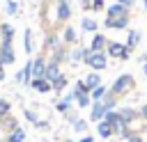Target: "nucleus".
I'll return each instance as SVG.
<instances>
[{
    "label": "nucleus",
    "mask_w": 147,
    "mask_h": 142,
    "mask_svg": "<svg viewBox=\"0 0 147 142\" xmlns=\"http://www.w3.org/2000/svg\"><path fill=\"white\" fill-rule=\"evenodd\" d=\"M83 62L92 69V71H103L106 66H108V53L103 50V53H92L90 48H85L83 50Z\"/></svg>",
    "instance_id": "nucleus-1"
},
{
    "label": "nucleus",
    "mask_w": 147,
    "mask_h": 142,
    "mask_svg": "<svg viewBox=\"0 0 147 142\" xmlns=\"http://www.w3.org/2000/svg\"><path fill=\"white\" fill-rule=\"evenodd\" d=\"M133 87H136V80H133V76H131V73H122V76H119V78H117V80H115V82L108 87V92H110L113 96H117V98H119V96L129 94Z\"/></svg>",
    "instance_id": "nucleus-2"
},
{
    "label": "nucleus",
    "mask_w": 147,
    "mask_h": 142,
    "mask_svg": "<svg viewBox=\"0 0 147 142\" xmlns=\"http://www.w3.org/2000/svg\"><path fill=\"white\" fill-rule=\"evenodd\" d=\"M106 53H108V57H113V60H119V62H126L129 57H131V50L122 44V41H108V46H106Z\"/></svg>",
    "instance_id": "nucleus-3"
},
{
    "label": "nucleus",
    "mask_w": 147,
    "mask_h": 142,
    "mask_svg": "<svg viewBox=\"0 0 147 142\" xmlns=\"http://www.w3.org/2000/svg\"><path fill=\"white\" fill-rule=\"evenodd\" d=\"M55 18H57V23H67L71 18V5H69V0H57V5H55Z\"/></svg>",
    "instance_id": "nucleus-4"
},
{
    "label": "nucleus",
    "mask_w": 147,
    "mask_h": 142,
    "mask_svg": "<svg viewBox=\"0 0 147 142\" xmlns=\"http://www.w3.org/2000/svg\"><path fill=\"white\" fill-rule=\"evenodd\" d=\"M106 112H108V105H106L103 101H94V103L90 105V119L96 121V124L106 117Z\"/></svg>",
    "instance_id": "nucleus-5"
},
{
    "label": "nucleus",
    "mask_w": 147,
    "mask_h": 142,
    "mask_svg": "<svg viewBox=\"0 0 147 142\" xmlns=\"http://www.w3.org/2000/svg\"><path fill=\"white\" fill-rule=\"evenodd\" d=\"M16 62V53L11 48V44H0V64H14Z\"/></svg>",
    "instance_id": "nucleus-6"
},
{
    "label": "nucleus",
    "mask_w": 147,
    "mask_h": 142,
    "mask_svg": "<svg viewBox=\"0 0 147 142\" xmlns=\"http://www.w3.org/2000/svg\"><path fill=\"white\" fill-rule=\"evenodd\" d=\"M106 46H108V39H106L101 32H94V34H92V44H90L87 48H90L92 53H103Z\"/></svg>",
    "instance_id": "nucleus-7"
},
{
    "label": "nucleus",
    "mask_w": 147,
    "mask_h": 142,
    "mask_svg": "<svg viewBox=\"0 0 147 142\" xmlns=\"http://www.w3.org/2000/svg\"><path fill=\"white\" fill-rule=\"evenodd\" d=\"M103 25L108 30H126L129 27V14L126 16H119V18H106Z\"/></svg>",
    "instance_id": "nucleus-8"
},
{
    "label": "nucleus",
    "mask_w": 147,
    "mask_h": 142,
    "mask_svg": "<svg viewBox=\"0 0 147 142\" xmlns=\"http://www.w3.org/2000/svg\"><path fill=\"white\" fill-rule=\"evenodd\" d=\"M46 57L44 55H39V57H34L32 60V80L34 78H44V73H46Z\"/></svg>",
    "instance_id": "nucleus-9"
},
{
    "label": "nucleus",
    "mask_w": 147,
    "mask_h": 142,
    "mask_svg": "<svg viewBox=\"0 0 147 142\" xmlns=\"http://www.w3.org/2000/svg\"><path fill=\"white\" fill-rule=\"evenodd\" d=\"M126 14H129V9L124 5H119V2H115V5H110L106 9V18H119V16H126Z\"/></svg>",
    "instance_id": "nucleus-10"
},
{
    "label": "nucleus",
    "mask_w": 147,
    "mask_h": 142,
    "mask_svg": "<svg viewBox=\"0 0 147 142\" xmlns=\"http://www.w3.org/2000/svg\"><path fill=\"white\" fill-rule=\"evenodd\" d=\"M117 112H119V117H122V119H124V121H126L129 126H131L133 121H138V119H140L138 110H133V108H119Z\"/></svg>",
    "instance_id": "nucleus-11"
},
{
    "label": "nucleus",
    "mask_w": 147,
    "mask_h": 142,
    "mask_svg": "<svg viewBox=\"0 0 147 142\" xmlns=\"http://www.w3.org/2000/svg\"><path fill=\"white\" fill-rule=\"evenodd\" d=\"M96 133H99V137H103V140H110L113 135H115V131H113V126L106 121V119H101L99 124H96Z\"/></svg>",
    "instance_id": "nucleus-12"
},
{
    "label": "nucleus",
    "mask_w": 147,
    "mask_h": 142,
    "mask_svg": "<svg viewBox=\"0 0 147 142\" xmlns=\"http://www.w3.org/2000/svg\"><path fill=\"white\" fill-rule=\"evenodd\" d=\"M14 39V27L9 23H0V44H11Z\"/></svg>",
    "instance_id": "nucleus-13"
},
{
    "label": "nucleus",
    "mask_w": 147,
    "mask_h": 142,
    "mask_svg": "<svg viewBox=\"0 0 147 142\" xmlns=\"http://www.w3.org/2000/svg\"><path fill=\"white\" fill-rule=\"evenodd\" d=\"M16 80L18 82H32V60L25 62V66L21 69V73L16 76Z\"/></svg>",
    "instance_id": "nucleus-14"
},
{
    "label": "nucleus",
    "mask_w": 147,
    "mask_h": 142,
    "mask_svg": "<svg viewBox=\"0 0 147 142\" xmlns=\"http://www.w3.org/2000/svg\"><path fill=\"white\" fill-rule=\"evenodd\" d=\"M62 39H64V46H76V44H78V34H76V30H74L71 25H67V27H64Z\"/></svg>",
    "instance_id": "nucleus-15"
},
{
    "label": "nucleus",
    "mask_w": 147,
    "mask_h": 142,
    "mask_svg": "<svg viewBox=\"0 0 147 142\" xmlns=\"http://www.w3.org/2000/svg\"><path fill=\"white\" fill-rule=\"evenodd\" d=\"M140 37H142V34H140L138 30H129V34H126V41H124V46H126L129 50H133V48H136V46L140 44Z\"/></svg>",
    "instance_id": "nucleus-16"
},
{
    "label": "nucleus",
    "mask_w": 147,
    "mask_h": 142,
    "mask_svg": "<svg viewBox=\"0 0 147 142\" xmlns=\"http://www.w3.org/2000/svg\"><path fill=\"white\" fill-rule=\"evenodd\" d=\"M62 71H60V64H55V62H48L46 64V73H44V78L48 80V82H53L57 76H60Z\"/></svg>",
    "instance_id": "nucleus-17"
},
{
    "label": "nucleus",
    "mask_w": 147,
    "mask_h": 142,
    "mask_svg": "<svg viewBox=\"0 0 147 142\" xmlns=\"http://www.w3.org/2000/svg\"><path fill=\"white\" fill-rule=\"evenodd\" d=\"M30 85H32V89H37V92H41V94H46V92H51V89H53V85H51L46 78H34Z\"/></svg>",
    "instance_id": "nucleus-18"
},
{
    "label": "nucleus",
    "mask_w": 147,
    "mask_h": 142,
    "mask_svg": "<svg viewBox=\"0 0 147 142\" xmlns=\"http://www.w3.org/2000/svg\"><path fill=\"white\" fill-rule=\"evenodd\" d=\"M74 101H76V96H74V92H71V94H67V96H64L62 101H57V105H55V108H57V112H62V115H67Z\"/></svg>",
    "instance_id": "nucleus-19"
},
{
    "label": "nucleus",
    "mask_w": 147,
    "mask_h": 142,
    "mask_svg": "<svg viewBox=\"0 0 147 142\" xmlns=\"http://www.w3.org/2000/svg\"><path fill=\"white\" fill-rule=\"evenodd\" d=\"M85 85H87V89H90V92H92L94 87H99V85H101V76H99V71L87 73V76H85Z\"/></svg>",
    "instance_id": "nucleus-20"
},
{
    "label": "nucleus",
    "mask_w": 147,
    "mask_h": 142,
    "mask_svg": "<svg viewBox=\"0 0 147 142\" xmlns=\"http://www.w3.org/2000/svg\"><path fill=\"white\" fill-rule=\"evenodd\" d=\"M106 94H108V87L101 82L99 87H94V89L90 92V96H92V103H94V101H103V96H106Z\"/></svg>",
    "instance_id": "nucleus-21"
},
{
    "label": "nucleus",
    "mask_w": 147,
    "mask_h": 142,
    "mask_svg": "<svg viewBox=\"0 0 147 142\" xmlns=\"http://www.w3.org/2000/svg\"><path fill=\"white\" fill-rule=\"evenodd\" d=\"M96 25H99V23H96L94 18H90V16H85V18L80 21V27H83V32H92V34H94V32H96Z\"/></svg>",
    "instance_id": "nucleus-22"
},
{
    "label": "nucleus",
    "mask_w": 147,
    "mask_h": 142,
    "mask_svg": "<svg viewBox=\"0 0 147 142\" xmlns=\"http://www.w3.org/2000/svg\"><path fill=\"white\" fill-rule=\"evenodd\" d=\"M51 85H53V92H62V89L69 85V78H67L64 73H60V76H57V78H55Z\"/></svg>",
    "instance_id": "nucleus-23"
},
{
    "label": "nucleus",
    "mask_w": 147,
    "mask_h": 142,
    "mask_svg": "<svg viewBox=\"0 0 147 142\" xmlns=\"http://www.w3.org/2000/svg\"><path fill=\"white\" fill-rule=\"evenodd\" d=\"M5 140H7V142H23V140H25V133H23V128H21V126H16V128H14Z\"/></svg>",
    "instance_id": "nucleus-24"
},
{
    "label": "nucleus",
    "mask_w": 147,
    "mask_h": 142,
    "mask_svg": "<svg viewBox=\"0 0 147 142\" xmlns=\"http://www.w3.org/2000/svg\"><path fill=\"white\" fill-rule=\"evenodd\" d=\"M74 96L78 98V96H83V94H90V89H87V85H85V80H76L74 82Z\"/></svg>",
    "instance_id": "nucleus-25"
},
{
    "label": "nucleus",
    "mask_w": 147,
    "mask_h": 142,
    "mask_svg": "<svg viewBox=\"0 0 147 142\" xmlns=\"http://www.w3.org/2000/svg\"><path fill=\"white\" fill-rule=\"evenodd\" d=\"M57 46H62L60 39H57V34H48V39L44 41V48H53V50H55Z\"/></svg>",
    "instance_id": "nucleus-26"
},
{
    "label": "nucleus",
    "mask_w": 147,
    "mask_h": 142,
    "mask_svg": "<svg viewBox=\"0 0 147 142\" xmlns=\"http://www.w3.org/2000/svg\"><path fill=\"white\" fill-rule=\"evenodd\" d=\"M9 112H11V105H9V101H5V98H0V119H5V117H9Z\"/></svg>",
    "instance_id": "nucleus-27"
},
{
    "label": "nucleus",
    "mask_w": 147,
    "mask_h": 142,
    "mask_svg": "<svg viewBox=\"0 0 147 142\" xmlns=\"http://www.w3.org/2000/svg\"><path fill=\"white\" fill-rule=\"evenodd\" d=\"M76 103H78V108H90L92 105V96L90 94H83V96L76 98Z\"/></svg>",
    "instance_id": "nucleus-28"
},
{
    "label": "nucleus",
    "mask_w": 147,
    "mask_h": 142,
    "mask_svg": "<svg viewBox=\"0 0 147 142\" xmlns=\"http://www.w3.org/2000/svg\"><path fill=\"white\" fill-rule=\"evenodd\" d=\"M83 50H85V48H76V50H71V53H69V60H71V62H83Z\"/></svg>",
    "instance_id": "nucleus-29"
},
{
    "label": "nucleus",
    "mask_w": 147,
    "mask_h": 142,
    "mask_svg": "<svg viewBox=\"0 0 147 142\" xmlns=\"http://www.w3.org/2000/svg\"><path fill=\"white\" fill-rule=\"evenodd\" d=\"M74 131H76V133H85V131H87V121H85V119H76V121H74Z\"/></svg>",
    "instance_id": "nucleus-30"
},
{
    "label": "nucleus",
    "mask_w": 147,
    "mask_h": 142,
    "mask_svg": "<svg viewBox=\"0 0 147 142\" xmlns=\"http://www.w3.org/2000/svg\"><path fill=\"white\" fill-rule=\"evenodd\" d=\"M90 9H92V11H101V9H106V0H90Z\"/></svg>",
    "instance_id": "nucleus-31"
},
{
    "label": "nucleus",
    "mask_w": 147,
    "mask_h": 142,
    "mask_svg": "<svg viewBox=\"0 0 147 142\" xmlns=\"http://www.w3.org/2000/svg\"><path fill=\"white\" fill-rule=\"evenodd\" d=\"M5 9H7V14H9V16H16V14H18V2H14V0H9Z\"/></svg>",
    "instance_id": "nucleus-32"
},
{
    "label": "nucleus",
    "mask_w": 147,
    "mask_h": 142,
    "mask_svg": "<svg viewBox=\"0 0 147 142\" xmlns=\"http://www.w3.org/2000/svg\"><path fill=\"white\" fill-rule=\"evenodd\" d=\"M25 53H32V32L25 30Z\"/></svg>",
    "instance_id": "nucleus-33"
},
{
    "label": "nucleus",
    "mask_w": 147,
    "mask_h": 142,
    "mask_svg": "<svg viewBox=\"0 0 147 142\" xmlns=\"http://www.w3.org/2000/svg\"><path fill=\"white\" fill-rule=\"evenodd\" d=\"M138 115H140V119L147 124V103H142V105L138 108Z\"/></svg>",
    "instance_id": "nucleus-34"
},
{
    "label": "nucleus",
    "mask_w": 147,
    "mask_h": 142,
    "mask_svg": "<svg viewBox=\"0 0 147 142\" xmlns=\"http://www.w3.org/2000/svg\"><path fill=\"white\" fill-rule=\"evenodd\" d=\"M126 142H147V140H145V137H142L140 133H133V135H131V137H129Z\"/></svg>",
    "instance_id": "nucleus-35"
},
{
    "label": "nucleus",
    "mask_w": 147,
    "mask_h": 142,
    "mask_svg": "<svg viewBox=\"0 0 147 142\" xmlns=\"http://www.w3.org/2000/svg\"><path fill=\"white\" fill-rule=\"evenodd\" d=\"M25 119H30L32 124H37V121H39V119H37V115H34L32 110H25Z\"/></svg>",
    "instance_id": "nucleus-36"
},
{
    "label": "nucleus",
    "mask_w": 147,
    "mask_h": 142,
    "mask_svg": "<svg viewBox=\"0 0 147 142\" xmlns=\"http://www.w3.org/2000/svg\"><path fill=\"white\" fill-rule=\"evenodd\" d=\"M117 2H119V5H124V7L129 9V11H131V7L136 5V0H117Z\"/></svg>",
    "instance_id": "nucleus-37"
},
{
    "label": "nucleus",
    "mask_w": 147,
    "mask_h": 142,
    "mask_svg": "<svg viewBox=\"0 0 147 142\" xmlns=\"http://www.w3.org/2000/svg\"><path fill=\"white\" fill-rule=\"evenodd\" d=\"M78 142H94V137H92V135H85V137H80Z\"/></svg>",
    "instance_id": "nucleus-38"
},
{
    "label": "nucleus",
    "mask_w": 147,
    "mask_h": 142,
    "mask_svg": "<svg viewBox=\"0 0 147 142\" xmlns=\"http://www.w3.org/2000/svg\"><path fill=\"white\" fill-rule=\"evenodd\" d=\"M83 2V9H90V0H80Z\"/></svg>",
    "instance_id": "nucleus-39"
},
{
    "label": "nucleus",
    "mask_w": 147,
    "mask_h": 142,
    "mask_svg": "<svg viewBox=\"0 0 147 142\" xmlns=\"http://www.w3.org/2000/svg\"><path fill=\"white\" fill-rule=\"evenodd\" d=\"M7 76H5V69H2V64H0V80H5Z\"/></svg>",
    "instance_id": "nucleus-40"
},
{
    "label": "nucleus",
    "mask_w": 147,
    "mask_h": 142,
    "mask_svg": "<svg viewBox=\"0 0 147 142\" xmlns=\"http://www.w3.org/2000/svg\"><path fill=\"white\" fill-rule=\"evenodd\" d=\"M142 64H147V53H142V60H140Z\"/></svg>",
    "instance_id": "nucleus-41"
},
{
    "label": "nucleus",
    "mask_w": 147,
    "mask_h": 142,
    "mask_svg": "<svg viewBox=\"0 0 147 142\" xmlns=\"http://www.w3.org/2000/svg\"><path fill=\"white\" fill-rule=\"evenodd\" d=\"M142 73H145V78H147V64H142Z\"/></svg>",
    "instance_id": "nucleus-42"
},
{
    "label": "nucleus",
    "mask_w": 147,
    "mask_h": 142,
    "mask_svg": "<svg viewBox=\"0 0 147 142\" xmlns=\"http://www.w3.org/2000/svg\"><path fill=\"white\" fill-rule=\"evenodd\" d=\"M145 11H147V0H145Z\"/></svg>",
    "instance_id": "nucleus-43"
},
{
    "label": "nucleus",
    "mask_w": 147,
    "mask_h": 142,
    "mask_svg": "<svg viewBox=\"0 0 147 142\" xmlns=\"http://www.w3.org/2000/svg\"><path fill=\"white\" fill-rule=\"evenodd\" d=\"M106 142H115V140H106Z\"/></svg>",
    "instance_id": "nucleus-44"
},
{
    "label": "nucleus",
    "mask_w": 147,
    "mask_h": 142,
    "mask_svg": "<svg viewBox=\"0 0 147 142\" xmlns=\"http://www.w3.org/2000/svg\"><path fill=\"white\" fill-rule=\"evenodd\" d=\"M64 142H74V140H64Z\"/></svg>",
    "instance_id": "nucleus-45"
},
{
    "label": "nucleus",
    "mask_w": 147,
    "mask_h": 142,
    "mask_svg": "<svg viewBox=\"0 0 147 142\" xmlns=\"http://www.w3.org/2000/svg\"><path fill=\"white\" fill-rule=\"evenodd\" d=\"M0 142H7V140H0Z\"/></svg>",
    "instance_id": "nucleus-46"
},
{
    "label": "nucleus",
    "mask_w": 147,
    "mask_h": 142,
    "mask_svg": "<svg viewBox=\"0 0 147 142\" xmlns=\"http://www.w3.org/2000/svg\"><path fill=\"white\" fill-rule=\"evenodd\" d=\"M39 2H46V0H39Z\"/></svg>",
    "instance_id": "nucleus-47"
},
{
    "label": "nucleus",
    "mask_w": 147,
    "mask_h": 142,
    "mask_svg": "<svg viewBox=\"0 0 147 142\" xmlns=\"http://www.w3.org/2000/svg\"><path fill=\"white\" fill-rule=\"evenodd\" d=\"M0 131H2V128H0Z\"/></svg>",
    "instance_id": "nucleus-48"
}]
</instances>
